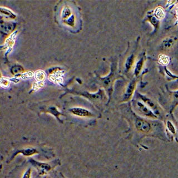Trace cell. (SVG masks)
<instances>
[{
	"instance_id": "cell-1",
	"label": "cell",
	"mask_w": 178,
	"mask_h": 178,
	"mask_svg": "<svg viewBox=\"0 0 178 178\" xmlns=\"http://www.w3.org/2000/svg\"><path fill=\"white\" fill-rule=\"evenodd\" d=\"M136 127L139 131L144 133H148L151 129V126L148 122L141 119H138L136 120Z\"/></svg>"
},
{
	"instance_id": "cell-21",
	"label": "cell",
	"mask_w": 178,
	"mask_h": 178,
	"mask_svg": "<svg viewBox=\"0 0 178 178\" xmlns=\"http://www.w3.org/2000/svg\"><path fill=\"white\" fill-rule=\"evenodd\" d=\"M71 15V11L70 8H65L62 12V16L64 18H68V17Z\"/></svg>"
},
{
	"instance_id": "cell-17",
	"label": "cell",
	"mask_w": 178,
	"mask_h": 178,
	"mask_svg": "<svg viewBox=\"0 0 178 178\" xmlns=\"http://www.w3.org/2000/svg\"><path fill=\"white\" fill-rule=\"evenodd\" d=\"M10 85V81L8 79L5 77H1V86L3 88H7Z\"/></svg>"
},
{
	"instance_id": "cell-4",
	"label": "cell",
	"mask_w": 178,
	"mask_h": 178,
	"mask_svg": "<svg viewBox=\"0 0 178 178\" xmlns=\"http://www.w3.org/2000/svg\"><path fill=\"white\" fill-rule=\"evenodd\" d=\"M15 26L16 25L12 22L1 23V29L2 32H5V34H10L14 30Z\"/></svg>"
},
{
	"instance_id": "cell-10",
	"label": "cell",
	"mask_w": 178,
	"mask_h": 178,
	"mask_svg": "<svg viewBox=\"0 0 178 178\" xmlns=\"http://www.w3.org/2000/svg\"><path fill=\"white\" fill-rule=\"evenodd\" d=\"M154 15L157 19H162L165 17V12L163 8L161 7L156 8L154 11Z\"/></svg>"
},
{
	"instance_id": "cell-9",
	"label": "cell",
	"mask_w": 178,
	"mask_h": 178,
	"mask_svg": "<svg viewBox=\"0 0 178 178\" xmlns=\"http://www.w3.org/2000/svg\"><path fill=\"white\" fill-rule=\"evenodd\" d=\"M1 12L2 14H4L5 16H7L8 17L14 19L16 18V15L15 14L11 11L10 10L6 8H3L2 7H1Z\"/></svg>"
},
{
	"instance_id": "cell-13",
	"label": "cell",
	"mask_w": 178,
	"mask_h": 178,
	"mask_svg": "<svg viewBox=\"0 0 178 178\" xmlns=\"http://www.w3.org/2000/svg\"><path fill=\"white\" fill-rule=\"evenodd\" d=\"M143 61H144L143 58H141V59L139 60L138 62H137L136 68L135 69V75L136 76H138V75L139 74V73L141 71V68H142V67Z\"/></svg>"
},
{
	"instance_id": "cell-7",
	"label": "cell",
	"mask_w": 178,
	"mask_h": 178,
	"mask_svg": "<svg viewBox=\"0 0 178 178\" xmlns=\"http://www.w3.org/2000/svg\"><path fill=\"white\" fill-rule=\"evenodd\" d=\"M46 75L42 70H37L35 74V78L38 82H42L46 79Z\"/></svg>"
},
{
	"instance_id": "cell-16",
	"label": "cell",
	"mask_w": 178,
	"mask_h": 178,
	"mask_svg": "<svg viewBox=\"0 0 178 178\" xmlns=\"http://www.w3.org/2000/svg\"><path fill=\"white\" fill-rule=\"evenodd\" d=\"M35 164H36V166H38L40 168L43 169L45 171H49L50 170L51 168H50V166L48 164H46L44 163H38V162H35Z\"/></svg>"
},
{
	"instance_id": "cell-6",
	"label": "cell",
	"mask_w": 178,
	"mask_h": 178,
	"mask_svg": "<svg viewBox=\"0 0 178 178\" xmlns=\"http://www.w3.org/2000/svg\"><path fill=\"white\" fill-rule=\"evenodd\" d=\"M135 85H136V82L134 80L130 82V83L129 84V85H128L126 89V92L125 93V95H124L125 100H127L130 98V97L133 93L134 90L135 88Z\"/></svg>"
},
{
	"instance_id": "cell-15",
	"label": "cell",
	"mask_w": 178,
	"mask_h": 178,
	"mask_svg": "<svg viewBox=\"0 0 178 178\" xmlns=\"http://www.w3.org/2000/svg\"><path fill=\"white\" fill-rule=\"evenodd\" d=\"M141 97V99L146 103V104H148L149 106H150V107H153L154 110H155V106L154 104V103L151 100H150L148 98H147V97H144V96H142V95H140Z\"/></svg>"
},
{
	"instance_id": "cell-5",
	"label": "cell",
	"mask_w": 178,
	"mask_h": 178,
	"mask_svg": "<svg viewBox=\"0 0 178 178\" xmlns=\"http://www.w3.org/2000/svg\"><path fill=\"white\" fill-rule=\"evenodd\" d=\"M63 74L61 71H57L51 75L49 77V79L51 81L56 84H60L62 81Z\"/></svg>"
},
{
	"instance_id": "cell-8",
	"label": "cell",
	"mask_w": 178,
	"mask_h": 178,
	"mask_svg": "<svg viewBox=\"0 0 178 178\" xmlns=\"http://www.w3.org/2000/svg\"><path fill=\"white\" fill-rule=\"evenodd\" d=\"M15 38H16V34L14 33L10 35V36L8 38L5 42V46L8 49L11 48L15 42Z\"/></svg>"
},
{
	"instance_id": "cell-14",
	"label": "cell",
	"mask_w": 178,
	"mask_h": 178,
	"mask_svg": "<svg viewBox=\"0 0 178 178\" xmlns=\"http://www.w3.org/2000/svg\"><path fill=\"white\" fill-rule=\"evenodd\" d=\"M134 58V55H132L130 56H129L126 60L125 67L127 70H129L131 68V67L132 66L133 64Z\"/></svg>"
},
{
	"instance_id": "cell-2",
	"label": "cell",
	"mask_w": 178,
	"mask_h": 178,
	"mask_svg": "<svg viewBox=\"0 0 178 178\" xmlns=\"http://www.w3.org/2000/svg\"><path fill=\"white\" fill-rule=\"evenodd\" d=\"M137 107H138V110L140 111V112L141 113V114H142L143 115L150 117V118H156V116L152 111L140 102H138Z\"/></svg>"
},
{
	"instance_id": "cell-3",
	"label": "cell",
	"mask_w": 178,
	"mask_h": 178,
	"mask_svg": "<svg viewBox=\"0 0 178 178\" xmlns=\"http://www.w3.org/2000/svg\"><path fill=\"white\" fill-rule=\"evenodd\" d=\"M70 111L75 115L80 117H89L92 116V114L85 109L81 107H74L70 109Z\"/></svg>"
},
{
	"instance_id": "cell-23",
	"label": "cell",
	"mask_w": 178,
	"mask_h": 178,
	"mask_svg": "<svg viewBox=\"0 0 178 178\" xmlns=\"http://www.w3.org/2000/svg\"><path fill=\"white\" fill-rule=\"evenodd\" d=\"M31 173V170L30 169H29L27 170L25 173L22 178H30Z\"/></svg>"
},
{
	"instance_id": "cell-11",
	"label": "cell",
	"mask_w": 178,
	"mask_h": 178,
	"mask_svg": "<svg viewBox=\"0 0 178 178\" xmlns=\"http://www.w3.org/2000/svg\"><path fill=\"white\" fill-rule=\"evenodd\" d=\"M18 153H21L25 156H30L37 153V151L35 149L29 148L20 151L18 152Z\"/></svg>"
},
{
	"instance_id": "cell-12",
	"label": "cell",
	"mask_w": 178,
	"mask_h": 178,
	"mask_svg": "<svg viewBox=\"0 0 178 178\" xmlns=\"http://www.w3.org/2000/svg\"><path fill=\"white\" fill-rule=\"evenodd\" d=\"M159 62L163 65H166L169 62V59L165 55H160L159 58Z\"/></svg>"
},
{
	"instance_id": "cell-19",
	"label": "cell",
	"mask_w": 178,
	"mask_h": 178,
	"mask_svg": "<svg viewBox=\"0 0 178 178\" xmlns=\"http://www.w3.org/2000/svg\"><path fill=\"white\" fill-rule=\"evenodd\" d=\"M44 85V82H35L34 84L32 86V89L34 90H37L38 89L42 88Z\"/></svg>"
},
{
	"instance_id": "cell-20",
	"label": "cell",
	"mask_w": 178,
	"mask_h": 178,
	"mask_svg": "<svg viewBox=\"0 0 178 178\" xmlns=\"http://www.w3.org/2000/svg\"><path fill=\"white\" fill-rule=\"evenodd\" d=\"M34 76H35V74L32 71H29L27 73H23V74L21 75V78L25 80V79H28Z\"/></svg>"
},
{
	"instance_id": "cell-22",
	"label": "cell",
	"mask_w": 178,
	"mask_h": 178,
	"mask_svg": "<svg viewBox=\"0 0 178 178\" xmlns=\"http://www.w3.org/2000/svg\"><path fill=\"white\" fill-rule=\"evenodd\" d=\"M167 126H168V128L170 130L171 133H172L173 134H175V127L173 126V125L171 124V123H170V121H168Z\"/></svg>"
},
{
	"instance_id": "cell-18",
	"label": "cell",
	"mask_w": 178,
	"mask_h": 178,
	"mask_svg": "<svg viewBox=\"0 0 178 178\" xmlns=\"http://www.w3.org/2000/svg\"><path fill=\"white\" fill-rule=\"evenodd\" d=\"M23 71V69L22 67L20 66H18V65L13 67L11 69V72L14 74H19L20 73H21Z\"/></svg>"
}]
</instances>
